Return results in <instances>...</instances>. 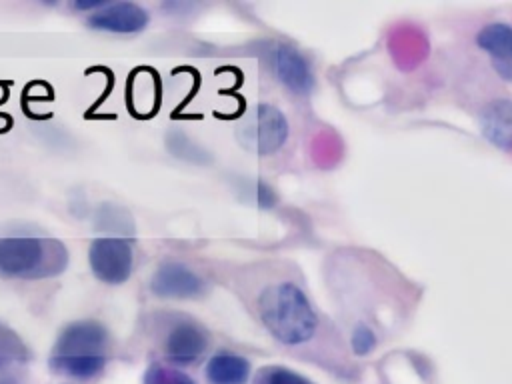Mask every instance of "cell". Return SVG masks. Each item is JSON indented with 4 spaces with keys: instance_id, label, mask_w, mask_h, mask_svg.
I'll return each instance as SVG.
<instances>
[{
    "instance_id": "7a4b0ae2",
    "label": "cell",
    "mask_w": 512,
    "mask_h": 384,
    "mask_svg": "<svg viewBox=\"0 0 512 384\" xmlns=\"http://www.w3.org/2000/svg\"><path fill=\"white\" fill-rule=\"evenodd\" d=\"M326 292L348 352L370 356L386 332L410 320L416 288L380 254L340 248L326 258Z\"/></svg>"
},
{
    "instance_id": "9a60e30c",
    "label": "cell",
    "mask_w": 512,
    "mask_h": 384,
    "mask_svg": "<svg viewBox=\"0 0 512 384\" xmlns=\"http://www.w3.org/2000/svg\"><path fill=\"white\" fill-rule=\"evenodd\" d=\"M252 384H316V382L294 368H288L282 364H266L254 372Z\"/></svg>"
},
{
    "instance_id": "2e32d148",
    "label": "cell",
    "mask_w": 512,
    "mask_h": 384,
    "mask_svg": "<svg viewBox=\"0 0 512 384\" xmlns=\"http://www.w3.org/2000/svg\"><path fill=\"white\" fill-rule=\"evenodd\" d=\"M96 226L100 230H106L112 234H122V236H128L134 232V222H132L130 214L122 206H116V204H102L98 208Z\"/></svg>"
},
{
    "instance_id": "277c9868",
    "label": "cell",
    "mask_w": 512,
    "mask_h": 384,
    "mask_svg": "<svg viewBox=\"0 0 512 384\" xmlns=\"http://www.w3.org/2000/svg\"><path fill=\"white\" fill-rule=\"evenodd\" d=\"M68 248L46 236H0V276L16 280L52 278L66 270Z\"/></svg>"
},
{
    "instance_id": "ba28073f",
    "label": "cell",
    "mask_w": 512,
    "mask_h": 384,
    "mask_svg": "<svg viewBox=\"0 0 512 384\" xmlns=\"http://www.w3.org/2000/svg\"><path fill=\"white\" fill-rule=\"evenodd\" d=\"M92 274L104 284H122L130 278L134 266V250L126 238H96L88 248Z\"/></svg>"
},
{
    "instance_id": "ffe728a7",
    "label": "cell",
    "mask_w": 512,
    "mask_h": 384,
    "mask_svg": "<svg viewBox=\"0 0 512 384\" xmlns=\"http://www.w3.org/2000/svg\"><path fill=\"white\" fill-rule=\"evenodd\" d=\"M102 6H106L102 0H88V2H76V4H74V8H76V10H88V8H96V10H100Z\"/></svg>"
},
{
    "instance_id": "8992f818",
    "label": "cell",
    "mask_w": 512,
    "mask_h": 384,
    "mask_svg": "<svg viewBox=\"0 0 512 384\" xmlns=\"http://www.w3.org/2000/svg\"><path fill=\"white\" fill-rule=\"evenodd\" d=\"M210 348L208 328L182 312H170L160 322V350L170 366L182 368L200 362Z\"/></svg>"
},
{
    "instance_id": "ac0fdd59",
    "label": "cell",
    "mask_w": 512,
    "mask_h": 384,
    "mask_svg": "<svg viewBox=\"0 0 512 384\" xmlns=\"http://www.w3.org/2000/svg\"><path fill=\"white\" fill-rule=\"evenodd\" d=\"M166 146L176 158L186 160V162H206V158H208L200 146H196L188 136H184L180 132H170L166 138Z\"/></svg>"
},
{
    "instance_id": "6da1fadb",
    "label": "cell",
    "mask_w": 512,
    "mask_h": 384,
    "mask_svg": "<svg viewBox=\"0 0 512 384\" xmlns=\"http://www.w3.org/2000/svg\"><path fill=\"white\" fill-rule=\"evenodd\" d=\"M234 290L248 314L284 350L330 370L350 368L346 340L316 306L292 260L266 256L240 266Z\"/></svg>"
},
{
    "instance_id": "9c48e42d",
    "label": "cell",
    "mask_w": 512,
    "mask_h": 384,
    "mask_svg": "<svg viewBox=\"0 0 512 384\" xmlns=\"http://www.w3.org/2000/svg\"><path fill=\"white\" fill-rule=\"evenodd\" d=\"M150 290L160 298L188 300L206 292V282L198 272L182 262H164L156 268L150 280Z\"/></svg>"
},
{
    "instance_id": "5b68a950",
    "label": "cell",
    "mask_w": 512,
    "mask_h": 384,
    "mask_svg": "<svg viewBox=\"0 0 512 384\" xmlns=\"http://www.w3.org/2000/svg\"><path fill=\"white\" fill-rule=\"evenodd\" d=\"M236 138L244 150L258 158L274 156L290 138V122L278 106L256 102L242 112L236 124Z\"/></svg>"
},
{
    "instance_id": "30bf717a",
    "label": "cell",
    "mask_w": 512,
    "mask_h": 384,
    "mask_svg": "<svg viewBox=\"0 0 512 384\" xmlns=\"http://www.w3.org/2000/svg\"><path fill=\"white\" fill-rule=\"evenodd\" d=\"M474 42L486 54L496 76L512 84V26L500 20L488 22L476 32Z\"/></svg>"
},
{
    "instance_id": "d6986e66",
    "label": "cell",
    "mask_w": 512,
    "mask_h": 384,
    "mask_svg": "<svg viewBox=\"0 0 512 384\" xmlns=\"http://www.w3.org/2000/svg\"><path fill=\"white\" fill-rule=\"evenodd\" d=\"M0 384H26V380L18 372H2L0 374Z\"/></svg>"
},
{
    "instance_id": "7c38bea8",
    "label": "cell",
    "mask_w": 512,
    "mask_h": 384,
    "mask_svg": "<svg viewBox=\"0 0 512 384\" xmlns=\"http://www.w3.org/2000/svg\"><path fill=\"white\" fill-rule=\"evenodd\" d=\"M482 136L496 148H512V98L496 96L478 112Z\"/></svg>"
},
{
    "instance_id": "52a82bcc",
    "label": "cell",
    "mask_w": 512,
    "mask_h": 384,
    "mask_svg": "<svg viewBox=\"0 0 512 384\" xmlns=\"http://www.w3.org/2000/svg\"><path fill=\"white\" fill-rule=\"evenodd\" d=\"M260 56L268 74L292 96L308 98L314 90L316 78L310 60L292 44L282 40H264L258 44Z\"/></svg>"
},
{
    "instance_id": "5bb4252c",
    "label": "cell",
    "mask_w": 512,
    "mask_h": 384,
    "mask_svg": "<svg viewBox=\"0 0 512 384\" xmlns=\"http://www.w3.org/2000/svg\"><path fill=\"white\" fill-rule=\"evenodd\" d=\"M28 358L30 350L22 342V338L12 328L0 322V374L16 364L26 362Z\"/></svg>"
},
{
    "instance_id": "3957f363",
    "label": "cell",
    "mask_w": 512,
    "mask_h": 384,
    "mask_svg": "<svg viewBox=\"0 0 512 384\" xmlns=\"http://www.w3.org/2000/svg\"><path fill=\"white\" fill-rule=\"evenodd\" d=\"M110 354L112 336L102 322L74 320L60 330L48 366L54 374L86 382L104 372Z\"/></svg>"
},
{
    "instance_id": "4fadbf2b",
    "label": "cell",
    "mask_w": 512,
    "mask_h": 384,
    "mask_svg": "<svg viewBox=\"0 0 512 384\" xmlns=\"http://www.w3.org/2000/svg\"><path fill=\"white\" fill-rule=\"evenodd\" d=\"M204 376L208 384H246L252 376V364L238 352L220 350L208 358Z\"/></svg>"
},
{
    "instance_id": "e0dca14e",
    "label": "cell",
    "mask_w": 512,
    "mask_h": 384,
    "mask_svg": "<svg viewBox=\"0 0 512 384\" xmlns=\"http://www.w3.org/2000/svg\"><path fill=\"white\" fill-rule=\"evenodd\" d=\"M142 384H196V380L176 366L150 364L142 376Z\"/></svg>"
},
{
    "instance_id": "8fae6325",
    "label": "cell",
    "mask_w": 512,
    "mask_h": 384,
    "mask_svg": "<svg viewBox=\"0 0 512 384\" xmlns=\"http://www.w3.org/2000/svg\"><path fill=\"white\" fill-rule=\"evenodd\" d=\"M150 22L148 12L134 2L106 4L88 16V26L114 34H136Z\"/></svg>"
}]
</instances>
